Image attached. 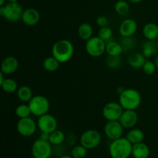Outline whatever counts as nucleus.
<instances>
[{
  "mask_svg": "<svg viewBox=\"0 0 158 158\" xmlns=\"http://www.w3.org/2000/svg\"><path fill=\"white\" fill-rule=\"evenodd\" d=\"M142 69H143V73L146 75L151 76L155 73L157 67H156V65L154 62L151 61V60H147Z\"/></svg>",
  "mask_w": 158,
  "mask_h": 158,
  "instance_id": "obj_34",
  "label": "nucleus"
},
{
  "mask_svg": "<svg viewBox=\"0 0 158 158\" xmlns=\"http://www.w3.org/2000/svg\"><path fill=\"white\" fill-rule=\"evenodd\" d=\"M126 138L132 144H135V143L143 142V139H144V134L141 130L137 129V128H132L127 134Z\"/></svg>",
  "mask_w": 158,
  "mask_h": 158,
  "instance_id": "obj_22",
  "label": "nucleus"
},
{
  "mask_svg": "<svg viewBox=\"0 0 158 158\" xmlns=\"http://www.w3.org/2000/svg\"><path fill=\"white\" fill-rule=\"evenodd\" d=\"M23 9L18 2H9L0 6V15L9 22L15 23L22 19Z\"/></svg>",
  "mask_w": 158,
  "mask_h": 158,
  "instance_id": "obj_4",
  "label": "nucleus"
},
{
  "mask_svg": "<svg viewBox=\"0 0 158 158\" xmlns=\"http://www.w3.org/2000/svg\"><path fill=\"white\" fill-rule=\"evenodd\" d=\"M86 51L90 56L97 58L104 54L106 52V42L97 36H93L86 42Z\"/></svg>",
  "mask_w": 158,
  "mask_h": 158,
  "instance_id": "obj_6",
  "label": "nucleus"
},
{
  "mask_svg": "<svg viewBox=\"0 0 158 158\" xmlns=\"http://www.w3.org/2000/svg\"><path fill=\"white\" fill-rule=\"evenodd\" d=\"M21 20L26 26H34L40 22V14L37 9L34 8H28L23 11Z\"/></svg>",
  "mask_w": 158,
  "mask_h": 158,
  "instance_id": "obj_15",
  "label": "nucleus"
},
{
  "mask_svg": "<svg viewBox=\"0 0 158 158\" xmlns=\"http://www.w3.org/2000/svg\"><path fill=\"white\" fill-rule=\"evenodd\" d=\"M123 52V49L120 43L110 40L106 43V52L108 56H120Z\"/></svg>",
  "mask_w": 158,
  "mask_h": 158,
  "instance_id": "obj_21",
  "label": "nucleus"
},
{
  "mask_svg": "<svg viewBox=\"0 0 158 158\" xmlns=\"http://www.w3.org/2000/svg\"><path fill=\"white\" fill-rule=\"evenodd\" d=\"M0 86L2 90L7 94H13V93L17 92L19 89L16 81L11 78H6L4 82L0 85Z\"/></svg>",
  "mask_w": 158,
  "mask_h": 158,
  "instance_id": "obj_26",
  "label": "nucleus"
},
{
  "mask_svg": "<svg viewBox=\"0 0 158 158\" xmlns=\"http://www.w3.org/2000/svg\"><path fill=\"white\" fill-rule=\"evenodd\" d=\"M119 121L125 129H132L138 121V116L137 112L133 110H124Z\"/></svg>",
  "mask_w": 158,
  "mask_h": 158,
  "instance_id": "obj_13",
  "label": "nucleus"
},
{
  "mask_svg": "<svg viewBox=\"0 0 158 158\" xmlns=\"http://www.w3.org/2000/svg\"><path fill=\"white\" fill-rule=\"evenodd\" d=\"M114 10L118 15H126L130 12L129 2L126 0H119L116 2Z\"/></svg>",
  "mask_w": 158,
  "mask_h": 158,
  "instance_id": "obj_28",
  "label": "nucleus"
},
{
  "mask_svg": "<svg viewBox=\"0 0 158 158\" xmlns=\"http://www.w3.org/2000/svg\"><path fill=\"white\" fill-rule=\"evenodd\" d=\"M106 65L110 69H117V68L120 67V64H121V58L120 56H108L106 58Z\"/></svg>",
  "mask_w": 158,
  "mask_h": 158,
  "instance_id": "obj_33",
  "label": "nucleus"
},
{
  "mask_svg": "<svg viewBox=\"0 0 158 158\" xmlns=\"http://www.w3.org/2000/svg\"><path fill=\"white\" fill-rule=\"evenodd\" d=\"M37 127L41 132L52 133L56 131L58 127V123L54 116L47 114L39 117L37 120Z\"/></svg>",
  "mask_w": 158,
  "mask_h": 158,
  "instance_id": "obj_11",
  "label": "nucleus"
},
{
  "mask_svg": "<svg viewBox=\"0 0 158 158\" xmlns=\"http://www.w3.org/2000/svg\"><path fill=\"white\" fill-rule=\"evenodd\" d=\"M28 104L32 114L38 117L47 114L50 107L49 100L43 95L33 96Z\"/></svg>",
  "mask_w": 158,
  "mask_h": 158,
  "instance_id": "obj_5",
  "label": "nucleus"
},
{
  "mask_svg": "<svg viewBox=\"0 0 158 158\" xmlns=\"http://www.w3.org/2000/svg\"><path fill=\"white\" fill-rule=\"evenodd\" d=\"M132 148L133 144L126 137H120L110 143V155L112 158H128L132 155Z\"/></svg>",
  "mask_w": 158,
  "mask_h": 158,
  "instance_id": "obj_3",
  "label": "nucleus"
},
{
  "mask_svg": "<svg viewBox=\"0 0 158 158\" xmlns=\"http://www.w3.org/2000/svg\"><path fill=\"white\" fill-rule=\"evenodd\" d=\"M37 123L30 117L19 119L16 124V130L19 134L25 137L33 135L37 129Z\"/></svg>",
  "mask_w": 158,
  "mask_h": 158,
  "instance_id": "obj_10",
  "label": "nucleus"
},
{
  "mask_svg": "<svg viewBox=\"0 0 158 158\" xmlns=\"http://www.w3.org/2000/svg\"><path fill=\"white\" fill-rule=\"evenodd\" d=\"M142 32L146 40H157L158 39V26L154 23H147L143 26Z\"/></svg>",
  "mask_w": 158,
  "mask_h": 158,
  "instance_id": "obj_19",
  "label": "nucleus"
},
{
  "mask_svg": "<svg viewBox=\"0 0 158 158\" xmlns=\"http://www.w3.org/2000/svg\"><path fill=\"white\" fill-rule=\"evenodd\" d=\"M65 140V134L60 130L56 129V131L50 133V137H49V143L52 145L58 146L63 143Z\"/></svg>",
  "mask_w": 158,
  "mask_h": 158,
  "instance_id": "obj_27",
  "label": "nucleus"
},
{
  "mask_svg": "<svg viewBox=\"0 0 158 158\" xmlns=\"http://www.w3.org/2000/svg\"><path fill=\"white\" fill-rule=\"evenodd\" d=\"M127 1H128L129 2H131V3H134V4H136V3L141 2L143 0H127Z\"/></svg>",
  "mask_w": 158,
  "mask_h": 158,
  "instance_id": "obj_38",
  "label": "nucleus"
},
{
  "mask_svg": "<svg viewBox=\"0 0 158 158\" xmlns=\"http://www.w3.org/2000/svg\"><path fill=\"white\" fill-rule=\"evenodd\" d=\"M49 137H50V134L49 133H46V132H41L40 134V139L43 140H46V141H49Z\"/></svg>",
  "mask_w": 158,
  "mask_h": 158,
  "instance_id": "obj_36",
  "label": "nucleus"
},
{
  "mask_svg": "<svg viewBox=\"0 0 158 158\" xmlns=\"http://www.w3.org/2000/svg\"><path fill=\"white\" fill-rule=\"evenodd\" d=\"M123 109L120 103L117 102H110L107 103L102 110V115L103 118L107 121L119 120L120 117L123 114Z\"/></svg>",
  "mask_w": 158,
  "mask_h": 158,
  "instance_id": "obj_9",
  "label": "nucleus"
},
{
  "mask_svg": "<svg viewBox=\"0 0 158 158\" xmlns=\"http://www.w3.org/2000/svg\"><path fill=\"white\" fill-rule=\"evenodd\" d=\"M8 1H9V2H17L18 0H8Z\"/></svg>",
  "mask_w": 158,
  "mask_h": 158,
  "instance_id": "obj_42",
  "label": "nucleus"
},
{
  "mask_svg": "<svg viewBox=\"0 0 158 158\" xmlns=\"http://www.w3.org/2000/svg\"><path fill=\"white\" fill-rule=\"evenodd\" d=\"M123 127L119 120L107 121L104 126V133L108 139L115 140L122 137L123 134Z\"/></svg>",
  "mask_w": 158,
  "mask_h": 158,
  "instance_id": "obj_12",
  "label": "nucleus"
},
{
  "mask_svg": "<svg viewBox=\"0 0 158 158\" xmlns=\"http://www.w3.org/2000/svg\"><path fill=\"white\" fill-rule=\"evenodd\" d=\"M146 57L142 54V52H134L129 56L127 58L128 64L132 68L136 69H142L147 61Z\"/></svg>",
  "mask_w": 158,
  "mask_h": 158,
  "instance_id": "obj_18",
  "label": "nucleus"
},
{
  "mask_svg": "<svg viewBox=\"0 0 158 158\" xmlns=\"http://www.w3.org/2000/svg\"><path fill=\"white\" fill-rule=\"evenodd\" d=\"M15 114L18 118H26L29 117L32 114L29 104H20L15 108Z\"/></svg>",
  "mask_w": 158,
  "mask_h": 158,
  "instance_id": "obj_29",
  "label": "nucleus"
},
{
  "mask_svg": "<svg viewBox=\"0 0 158 158\" xmlns=\"http://www.w3.org/2000/svg\"><path fill=\"white\" fill-rule=\"evenodd\" d=\"M61 63L56 60L54 56L46 57L43 63V68L48 72H55L60 67Z\"/></svg>",
  "mask_w": 158,
  "mask_h": 158,
  "instance_id": "obj_25",
  "label": "nucleus"
},
{
  "mask_svg": "<svg viewBox=\"0 0 158 158\" xmlns=\"http://www.w3.org/2000/svg\"><path fill=\"white\" fill-rule=\"evenodd\" d=\"M49 141L38 139L35 140L31 148V154L34 158H49L52 155V149Z\"/></svg>",
  "mask_w": 158,
  "mask_h": 158,
  "instance_id": "obj_8",
  "label": "nucleus"
},
{
  "mask_svg": "<svg viewBox=\"0 0 158 158\" xmlns=\"http://www.w3.org/2000/svg\"><path fill=\"white\" fill-rule=\"evenodd\" d=\"M19 60L14 56H7L2 60L1 64V72L5 75L15 73L19 69Z\"/></svg>",
  "mask_w": 158,
  "mask_h": 158,
  "instance_id": "obj_16",
  "label": "nucleus"
},
{
  "mask_svg": "<svg viewBox=\"0 0 158 158\" xmlns=\"http://www.w3.org/2000/svg\"><path fill=\"white\" fill-rule=\"evenodd\" d=\"M16 94L19 100L23 103H29L33 97L32 89L28 86H22L19 87Z\"/></svg>",
  "mask_w": 158,
  "mask_h": 158,
  "instance_id": "obj_24",
  "label": "nucleus"
},
{
  "mask_svg": "<svg viewBox=\"0 0 158 158\" xmlns=\"http://www.w3.org/2000/svg\"><path fill=\"white\" fill-rule=\"evenodd\" d=\"M4 76H5V74L3 73L2 72H0V85H1L2 83L4 82V80H6V79H5Z\"/></svg>",
  "mask_w": 158,
  "mask_h": 158,
  "instance_id": "obj_37",
  "label": "nucleus"
},
{
  "mask_svg": "<svg viewBox=\"0 0 158 158\" xmlns=\"http://www.w3.org/2000/svg\"><path fill=\"white\" fill-rule=\"evenodd\" d=\"M120 43L121 44L122 47H123V51H129L131 49H134L136 44V41L132 36L122 37Z\"/></svg>",
  "mask_w": 158,
  "mask_h": 158,
  "instance_id": "obj_31",
  "label": "nucleus"
},
{
  "mask_svg": "<svg viewBox=\"0 0 158 158\" xmlns=\"http://www.w3.org/2000/svg\"><path fill=\"white\" fill-rule=\"evenodd\" d=\"M158 50L157 42L155 40H148L143 42L142 46V54L146 58H151Z\"/></svg>",
  "mask_w": 158,
  "mask_h": 158,
  "instance_id": "obj_20",
  "label": "nucleus"
},
{
  "mask_svg": "<svg viewBox=\"0 0 158 158\" xmlns=\"http://www.w3.org/2000/svg\"><path fill=\"white\" fill-rule=\"evenodd\" d=\"M87 154V149L83 145L75 146L71 151V156L73 158H84Z\"/></svg>",
  "mask_w": 158,
  "mask_h": 158,
  "instance_id": "obj_30",
  "label": "nucleus"
},
{
  "mask_svg": "<svg viewBox=\"0 0 158 158\" xmlns=\"http://www.w3.org/2000/svg\"><path fill=\"white\" fill-rule=\"evenodd\" d=\"M77 32H78V35L80 39L85 40V41H87L93 37L94 29L89 23H83L79 26Z\"/></svg>",
  "mask_w": 158,
  "mask_h": 158,
  "instance_id": "obj_23",
  "label": "nucleus"
},
{
  "mask_svg": "<svg viewBox=\"0 0 158 158\" xmlns=\"http://www.w3.org/2000/svg\"><path fill=\"white\" fill-rule=\"evenodd\" d=\"M157 44H158V39L157 40Z\"/></svg>",
  "mask_w": 158,
  "mask_h": 158,
  "instance_id": "obj_43",
  "label": "nucleus"
},
{
  "mask_svg": "<svg viewBox=\"0 0 158 158\" xmlns=\"http://www.w3.org/2000/svg\"><path fill=\"white\" fill-rule=\"evenodd\" d=\"M102 140L101 134L96 130H87L81 134L80 138V144L87 150L97 148Z\"/></svg>",
  "mask_w": 158,
  "mask_h": 158,
  "instance_id": "obj_7",
  "label": "nucleus"
},
{
  "mask_svg": "<svg viewBox=\"0 0 158 158\" xmlns=\"http://www.w3.org/2000/svg\"><path fill=\"white\" fill-rule=\"evenodd\" d=\"M112 29H111V28H110L108 26H104V27H101L98 32V36L100 37L101 40H103V41L106 42V43L110 40V39L112 38Z\"/></svg>",
  "mask_w": 158,
  "mask_h": 158,
  "instance_id": "obj_32",
  "label": "nucleus"
},
{
  "mask_svg": "<svg viewBox=\"0 0 158 158\" xmlns=\"http://www.w3.org/2000/svg\"><path fill=\"white\" fill-rule=\"evenodd\" d=\"M154 63H155L156 67H157V69H158V55L157 56H156L155 60H154Z\"/></svg>",
  "mask_w": 158,
  "mask_h": 158,
  "instance_id": "obj_39",
  "label": "nucleus"
},
{
  "mask_svg": "<svg viewBox=\"0 0 158 158\" xmlns=\"http://www.w3.org/2000/svg\"><path fill=\"white\" fill-rule=\"evenodd\" d=\"M132 156L134 158H148L150 156V148L143 142L133 144Z\"/></svg>",
  "mask_w": 158,
  "mask_h": 158,
  "instance_id": "obj_17",
  "label": "nucleus"
},
{
  "mask_svg": "<svg viewBox=\"0 0 158 158\" xmlns=\"http://www.w3.org/2000/svg\"><path fill=\"white\" fill-rule=\"evenodd\" d=\"M137 22L133 19H126L121 22L119 26V32L122 37L133 36L137 30Z\"/></svg>",
  "mask_w": 158,
  "mask_h": 158,
  "instance_id": "obj_14",
  "label": "nucleus"
},
{
  "mask_svg": "<svg viewBox=\"0 0 158 158\" xmlns=\"http://www.w3.org/2000/svg\"><path fill=\"white\" fill-rule=\"evenodd\" d=\"M60 158H73L72 157V156H68V155H63V156H61Z\"/></svg>",
  "mask_w": 158,
  "mask_h": 158,
  "instance_id": "obj_41",
  "label": "nucleus"
},
{
  "mask_svg": "<svg viewBox=\"0 0 158 158\" xmlns=\"http://www.w3.org/2000/svg\"><path fill=\"white\" fill-rule=\"evenodd\" d=\"M74 54V46L68 40H60L56 42L52 47V56L60 63H66L72 59Z\"/></svg>",
  "mask_w": 158,
  "mask_h": 158,
  "instance_id": "obj_1",
  "label": "nucleus"
},
{
  "mask_svg": "<svg viewBox=\"0 0 158 158\" xmlns=\"http://www.w3.org/2000/svg\"><path fill=\"white\" fill-rule=\"evenodd\" d=\"M141 95L135 89H124L120 94L119 103L124 110H135L141 104Z\"/></svg>",
  "mask_w": 158,
  "mask_h": 158,
  "instance_id": "obj_2",
  "label": "nucleus"
},
{
  "mask_svg": "<svg viewBox=\"0 0 158 158\" xmlns=\"http://www.w3.org/2000/svg\"><path fill=\"white\" fill-rule=\"evenodd\" d=\"M5 2H6V0H0V6H5Z\"/></svg>",
  "mask_w": 158,
  "mask_h": 158,
  "instance_id": "obj_40",
  "label": "nucleus"
},
{
  "mask_svg": "<svg viewBox=\"0 0 158 158\" xmlns=\"http://www.w3.org/2000/svg\"><path fill=\"white\" fill-rule=\"evenodd\" d=\"M96 22H97V26H100V28L104 27V26H107L108 23H109L108 19L106 18V16H105V15H100V16H98L97 18Z\"/></svg>",
  "mask_w": 158,
  "mask_h": 158,
  "instance_id": "obj_35",
  "label": "nucleus"
}]
</instances>
